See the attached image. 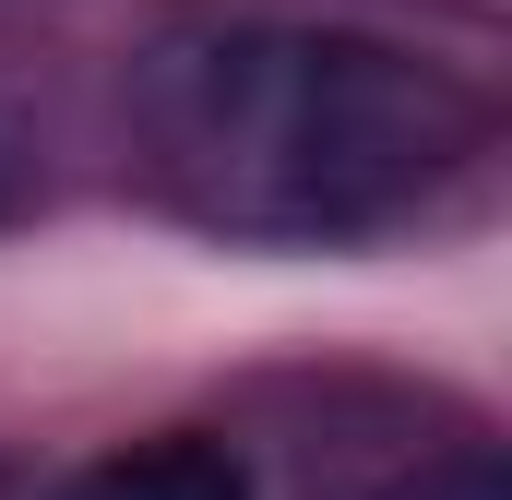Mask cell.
I'll return each instance as SVG.
<instances>
[{"mask_svg": "<svg viewBox=\"0 0 512 500\" xmlns=\"http://www.w3.org/2000/svg\"><path fill=\"white\" fill-rule=\"evenodd\" d=\"M48 500H262V477L215 429H155V441H120V453L72 465Z\"/></svg>", "mask_w": 512, "mask_h": 500, "instance_id": "cell-2", "label": "cell"}, {"mask_svg": "<svg viewBox=\"0 0 512 500\" xmlns=\"http://www.w3.org/2000/svg\"><path fill=\"white\" fill-rule=\"evenodd\" d=\"M405 500H501V477L489 465H453V477H429V489H405Z\"/></svg>", "mask_w": 512, "mask_h": 500, "instance_id": "cell-3", "label": "cell"}, {"mask_svg": "<svg viewBox=\"0 0 512 500\" xmlns=\"http://www.w3.org/2000/svg\"><path fill=\"white\" fill-rule=\"evenodd\" d=\"M131 155L215 239L346 250L489 155V96L358 24H203L131 72Z\"/></svg>", "mask_w": 512, "mask_h": 500, "instance_id": "cell-1", "label": "cell"}, {"mask_svg": "<svg viewBox=\"0 0 512 500\" xmlns=\"http://www.w3.org/2000/svg\"><path fill=\"white\" fill-rule=\"evenodd\" d=\"M12 203H24V143L0 131V215H12Z\"/></svg>", "mask_w": 512, "mask_h": 500, "instance_id": "cell-4", "label": "cell"}]
</instances>
